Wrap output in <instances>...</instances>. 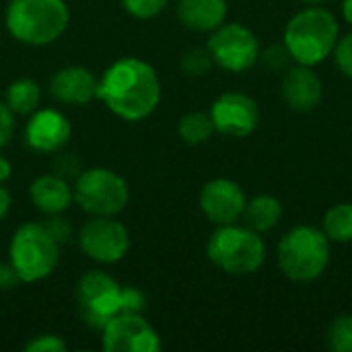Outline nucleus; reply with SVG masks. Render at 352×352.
Here are the masks:
<instances>
[{"label":"nucleus","instance_id":"c9c22d12","mask_svg":"<svg viewBox=\"0 0 352 352\" xmlns=\"http://www.w3.org/2000/svg\"><path fill=\"white\" fill-rule=\"evenodd\" d=\"M340 12H342V19L352 27V0H342Z\"/></svg>","mask_w":352,"mask_h":352},{"label":"nucleus","instance_id":"6ab92c4d","mask_svg":"<svg viewBox=\"0 0 352 352\" xmlns=\"http://www.w3.org/2000/svg\"><path fill=\"white\" fill-rule=\"evenodd\" d=\"M283 214H285V208L276 196L256 194V196L248 198L241 219L245 221V225L250 229L264 235V233H270L272 229L278 227V223L283 221Z\"/></svg>","mask_w":352,"mask_h":352},{"label":"nucleus","instance_id":"9d476101","mask_svg":"<svg viewBox=\"0 0 352 352\" xmlns=\"http://www.w3.org/2000/svg\"><path fill=\"white\" fill-rule=\"evenodd\" d=\"M132 245L128 227L116 217H91L78 231L80 252L103 266L122 262Z\"/></svg>","mask_w":352,"mask_h":352},{"label":"nucleus","instance_id":"f257e3e1","mask_svg":"<svg viewBox=\"0 0 352 352\" xmlns=\"http://www.w3.org/2000/svg\"><path fill=\"white\" fill-rule=\"evenodd\" d=\"M97 99L120 120L142 122L161 103V78L146 60L124 56L103 70Z\"/></svg>","mask_w":352,"mask_h":352},{"label":"nucleus","instance_id":"f03ea898","mask_svg":"<svg viewBox=\"0 0 352 352\" xmlns=\"http://www.w3.org/2000/svg\"><path fill=\"white\" fill-rule=\"evenodd\" d=\"M338 37L340 25L334 12L320 4H309L289 19L283 45L295 64L316 68L332 56Z\"/></svg>","mask_w":352,"mask_h":352},{"label":"nucleus","instance_id":"1a4fd4ad","mask_svg":"<svg viewBox=\"0 0 352 352\" xmlns=\"http://www.w3.org/2000/svg\"><path fill=\"white\" fill-rule=\"evenodd\" d=\"M76 307L82 322L101 330L122 311V285L103 270H91L76 283Z\"/></svg>","mask_w":352,"mask_h":352},{"label":"nucleus","instance_id":"b1692460","mask_svg":"<svg viewBox=\"0 0 352 352\" xmlns=\"http://www.w3.org/2000/svg\"><path fill=\"white\" fill-rule=\"evenodd\" d=\"M212 66H214V62H212V58H210L206 47H192L179 60L182 72L186 76H192V78H200V76L208 74Z\"/></svg>","mask_w":352,"mask_h":352},{"label":"nucleus","instance_id":"f8f14e48","mask_svg":"<svg viewBox=\"0 0 352 352\" xmlns=\"http://www.w3.org/2000/svg\"><path fill=\"white\" fill-rule=\"evenodd\" d=\"M208 116L219 134L227 138H248L260 124V105L248 93L229 91L212 101Z\"/></svg>","mask_w":352,"mask_h":352},{"label":"nucleus","instance_id":"7ed1b4c3","mask_svg":"<svg viewBox=\"0 0 352 352\" xmlns=\"http://www.w3.org/2000/svg\"><path fill=\"white\" fill-rule=\"evenodd\" d=\"M4 25L19 43L43 47L66 33L70 8L66 0H10L4 10Z\"/></svg>","mask_w":352,"mask_h":352},{"label":"nucleus","instance_id":"2eb2a0df","mask_svg":"<svg viewBox=\"0 0 352 352\" xmlns=\"http://www.w3.org/2000/svg\"><path fill=\"white\" fill-rule=\"evenodd\" d=\"M280 97L289 109L297 113H309L324 99V80L314 66H289L283 72Z\"/></svg>","mask_w":352,"mask_h":352},{"label":"nucleus","instance_id":"0eeeda50","mask_svg":"<svg viewBox=\"0 0 352 352\" xmlns=\"http://www.w3.org/2000/svg\"><path fill=\"white\" fill-rule=\"evenodd\" d=\"M74 202L91 217H118L130 202L128 182L107 167H91L76 175Z\"/></svg>","mask_w":352,"mask_h":352},{"label":"nucleus","instance_id":"f3484780","mask_svg":"<svg viewBox=\"0 0 352 352\" xmlns=\"http://www.w3.org/2000/svg\"><path fill=\"white\" fill-rule=\"evenodd\" d=\"M29 198L39 212L52 217V214H64L72 206L74 192L66 177L58 173H43L31 182Z\"/></svg>","mask_w":352,"mask_h":352},{"label":"nucleus","instance_id":"7c9ffc66","mask_svg":"<svg viewBox=\"0 0 352 352\" xmlns=\"http://www.w3.org/2000/svg\"><path fill=\"white\" fill-rule=\"evenodd\" d=\"M45 227L50 229V233L54 235V239H56L60 245L66 243V241H70V237H72V227H70V223H68L62 214H52V217H47Z\"/></svg>","mask_w":352,"mask_h":352},{"label":"nucleus","instance_id":"f704fd0d","mask_svg":"<svg viewBox=\"0 0 352 352\" xmlns=\"http://www.w3.org/2000/svg\"><path fill=\"white\" fill-rule=\"evenodd\" d=\"M12 175V165L6 157L0 155V184H6Z\"/></svg>","mask_w":352,"mask_h":352},{"label":"nucleus","instance_id":"4468645a","mask_svg":"<svg viewBox=\"0 0 352 352\" xmlns=\"http://www.w3.org/2000/svg\"><path fill=\"white\" fill-rule=\"evenodd\" d=\"M72 136L70 120L54 107H37L25 124V142L31 151L54 155L66 148Z\"/></svg>","mask_w":352,"mask_h":352},{"label":"nucleus","instance_id":"412c9836","mask_svg":"<svg viewBox=\"0 0 352 352\" xmlns=\"http://www.w3.org/2000/svg\"><path fill=\"white\" fill-rule=\"evenodd\" d=\"M322 231L332 243L344 245L352 243V204L351 202H338L332 204L324 219H322Z\"/></svg>","mask_w":352,"mask_h":352},{"label":"nucleus","instance_id":"dca6fc26","mask_svg":"<svg viewBox=\"0 0 352 352\" xmlns=\"http://www.w3.org/2000/svg\"><path fill=\"white\" fill-rule=\"evenodd\" d=\"M97 87L99 78L95 72L78 64L64 66L50 78V95L62 105H89L93 99H97Z\"/></svg>","mask_w":352,"mask_h":352},{"label":"nucleus","instance_id":"cd10ccee","mask_svg":"<svg viewBox=\"0 0 352 352\" xmlns=\"http://www.w3.org/2000/svg\"><path fill=\"white\" fill-rule=\"evenodd\" d=\"M16 132V116L14 111L0 101V151L10 144Z\"/></svg>","mask_w":352,"mask_h":352},{"label":"nucleus","instance_id":"20e7f679","mask_svg":"<svg viewBox=\"0 0 352 352\" xmlns=\"http://www.w3.org/2000/svg\"><path fill=\"white\" fill-rule=\"evenodd\" d=\"M332 258V241L322 227L297 225L289 229L276 245V264L291 283L307 285L318 280Z\"/></svg>","mask_w":352,"mask_h":352},{"label":"nucleus","instance_id":"6e6552de","mask_svg":"<svg viewBox=\"0 0 352 352\" xmlns=\"http://www.w3.org/2000/svg\"><path fill=\"white\" fill-rule=\"evenodd\" d=\"M206 50L214 62V66L223 68L231 74H241L252 70L260 62V39L252 27L233 21L223 23L214 31H210Z\"/></svg>","mask_w":352,"mask_h":352},{"label":"nucleus","instance_id":"72a5a7b5","mask_svg":"<svg viewBox=\"0 0 352 352\" xmlns=\"http://www.w3.org/2000/svg\"><path fill=\"white\" fill-rule=\"evenodd\" d=\"M10 206H12V198H10V192L4 188V184H0V221L10 212Z\"/></svg>","mask_w":352,"mask_h":352},{"label":"nucleus","instance_id":"393cba45","mask_svg":"<svg viewBox=\"0 0 352 352\" xmlns=\"http://www.w3.org/2000/svg\"><path fill=\"white\" fill-rule=\"evenodd\" d=\"M167 4L169 0H122L124 10L138 21H148L159 16L167 8Z\"/></svg>","mask_w":352,"mask_h":352},{"label":"nucleus","instance_id":"2f4dec72","mask_svg":"<svg viewBox=\"0 0 352 352\" xmlns=\"http://www.w3.org/2000/svg\"><path fill=\"white\" fill-rule=\"evenodd\" d=\"M54 173L70 179V177H76L80 173V167H78V159L70 153H62L60 151V157L56 159L54 163Z\"/></svg>","mask_w":352,"mask_h":352},{"label":"nucleus","instance_id":"aec40b11","mask_svg":"<svg viewBox=\"0 0 352 352\" xmlns=\"http://www.w3.org/2000/svg\"><path fill=\"white\" fill-rule=\"evenodd\" d=\"M4 103L14 116H29L41 103V87L33 78H16L8 85Z\"/></svg>","mask_w":352,"mask_h":352},{"label":"nucleus","instance_id":"39448f33","mask_svg":"<svg viewBox=\"0 0 352 352\" xmlns=\"http://www.w3.org/2000/svg\"><path fill=\"white\" fill-rule=\"evenodd\" d=\"M266 256L264 237L239 223L217 227L206 241V258L229 276H252L260 272Z\"/></svg>","mask_w":352,"mask_h":352},{"label":"nucleus","instance_id":"5701e85b","mask_svg":"<svg viewBox=\"0 0 352 352\" xmlns=\"http://www.w3.org/2000/svg\"><path fill=\"white\" fill-rule=\"evenodd\" d=\"M326 344L332 352H352V314H340L330 322Z\"/></svg>","mask_w":352,"mask_h":352},{"label":"nucleus","instance_id":"e433bc0d","mask_svg":"<svg viewBox=\"0 0 352 352\" xmlns=\"http://www.w3.org/2000/svg\"><path fill=\"white\" fill-rule=\"evenodd\" d=\"M301 2H305V4H324L328 0H301Z\"/></svg>","mask_w":352,"mask_h":352},{"label":"nucleus","instance_id":"4be33fe9","mask_svg":"<svg viewBox=\"0 0 352 352\" xmlns=\"http://www.w3.org/2000/svg\"><path fill=\"white\" fill-rule=\"evenodd\" d=\"M214 132V124L206 111H188L177 122V136L190 146L206 144Z\"/></svg>","mask_w":352,"mask_h":352},{"label":"nucleus","instance_id":"bb28decb","mask_svg":"<svg viewBox=\"0 0 352 352\" xmlns=\"http://www.w3.org/2000/svg\"><path fill=\"white\" fill-rule=\"evenodd\" d=\"M68 344L58 334H39L25 344V352H64Z\"/></svg>","mask_w":352,"mask_h":352},{"label":"nucleus","instance_id":"c756f323","mask_svg":"<svg viewBox=\"0 0 352 352\" xmlns=\"http://www.w3.org/2000/svg\"><path fill=\"white\" fill-rule=\"evenodd\" d=\"M260 60L268 66V68H272V70H287L289 66V62H291V56H289V52H287V47L285 45H274V47H268V50H264L262 54H260Z\"/></svg>","mask_w":352,"mask_h":352},{"label":"nucleus","instance_id":"473e14b6","mask_svg":"<svg viewBox=\"0 0 352 352\" xmlns=\"http://www.w3.org/2000/svg\"><path fill=\"white\" fill-rule=\"evenodd\" d=\"M16 285H21V278L16 276L10 262H0V293L12 291Z\"/></svg>","mask_w":352,"mask_h":352},{"label":"nucleus","instance_id":"9b49d317","mask_svg":"<svg viewBox=\"0 0 352 352\" xmlns=\"http://www.w3.org/2000/svg\"><path fill=\"white\" fill-rule=\"evenodd\" d=\"M101 344L107 352H159L161 336L142 314L120 311L101 328Z\"/></svg>","mask_w":352,"mask_h":352},{"label":"nucleus","instance_id":"a211bd4d","mask_svg":"<svg viewBox=\"0 0 352 352\" xmlns=\"http://www.w3.org/2000/svg\"><path fill=\"white\" fill-rule=\"evenodd\" d=\"M177 21L196 33H210L227 21V0H177Z\"/></svg>","mask_w":352,"mask_h":352},{"label":"nucleus","instance_id":"c85d7f7f","mask_svg":"<svg viewBox=\"0 0 352 352\" xmlns=\"http://www.w3.org/2000/svg\"><path fill=\"white\" fill-rule=\"evenodd\" d=\"M146 309V297L138 287H122V311L142 314Z\"/></svg>","mask_w":352,"mask_h":352},{"label":"nucleus","instance_id":"a878e982","mask_svg":"<svg viewBox=\"0 0 352 352\" xmlns=\"http://www.w3.org/2000/svg\"><path fill=\"white\" fill-rule=\"evenodd\" d=\"M336 68L352 80V31L346 35H340L336 41V47L332 52Z\"/></svg>","mask_w":352,"mask_h":352},{"label":"nucleus","instance_id":"ddd939ff","mask_svg":"<svg viewBox=\"0 0 352 352\" xmlns=\"http://www.w3.org/2000/svg\"><path fill=\"white\" fill-rule=\"evenodd\" d=\"M245 202L248 196L243 188L229 177H214L206 182L198 196V206L202 214L217 227L239 223L245 210Z\"/></svg>","mask_w":352,"mask_h":352},{"label":"nucleus","instance_id":"423d86ee","mask_svg":"<svg viewBox=\"0 0 352 352\" xmlns=\"http://www.w3.org/2000/svg\"><path fill=\"white\" fill-rule=\"evenodd\" d=\"M60 248L45 223L29 221L14 229L8 243V262L21 283H39L58 268Z\"/></svg>","mask_w":352,"mask_h":352}]
</instances>
